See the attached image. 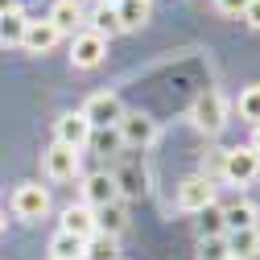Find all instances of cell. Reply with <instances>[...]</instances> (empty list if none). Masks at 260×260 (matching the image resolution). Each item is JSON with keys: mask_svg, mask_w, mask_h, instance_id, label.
I'll return each mask as SVG.
<instances>
[{"mask_svg": "<svg viewBox=\"0 0 260 260\" xmlns=\"http://www.w3.org/2000/svg\"><path fill=\"white\" fill-rule=\"evenodd\" d=\"M79 112L87 116L91 128H116L120 116H124V104H120V95H112V91H95Z\"/></svg>", "mask_w": 260, "mask_h": 260, "instance_id": "6", "label": "cell"}, {"mask_svg": "<svg viewBox=\"0 0 260 260\" xmlns=\"http://www.w3.org/2000/svg\"><path fill=\"white\" fill-rule=\"evenodd\" d=\"M116 17H120V29H141L153 17V0H120Z\"/></svg>", "mask_w": 260, "mask_h": 260, "instance_id": "15", "label": "cell"}, {"mask_svg": "<svg viewBox=\"0 0 260 260\" xmlns=\"http://www.w3.org/2000/svg\"><path fill=\"white\" fill-rule=\"evenodd\" d=\"M108 54V42L100 34H91V29H79V34L71 38V67L79 71H95Z\"/></svg>", "mask_w": 260, "mask_h": 260, "instance_id": "7", "label": "cell"}, {"mask_svg": "<svg viewBox=\"0 0 260 260\" xmlns=\"http://www.w3.org/2000/svg\"><path fill=\"white\" fill-rule=\"evenodd\" d=\"M252 149H256V157H260V124H256V133H252Z\"/></svg>", "mask_w": 260, "mask_h": 260, "instance_id": "29", "label": "cell"}, {"mask_svg": "<svg viewBox=\"0 0 260 260\" xmlns=\"http://www.w3.org/2000/svg\"><path fill=\"white\" fill-rule=\"evenodd\" d=\"M95 227H100V232H108V236H120L124 227H128V211H124V203L116 199V203L100 207V211H95Z\"/></svg>", "mask_w": 260, "mask_h": 260, "instance_id": "18", "label": "cell"}, {"mask_svg": "<svg viewBox=\"0 0 260 260\" xmlns=\"http://www.w3.org/2000/svg\"><path fill=\"white\" fill-rule=\"evenodd\" d=\"M211 203H215V182H207L203 174H194V178L178 182V211L199 215V211H207Z\"/></svg>", "mask_w": 260, "mask_h": 260, "instance_id": "8", "label": "cell"}, {"mask_svg": "<svg viewBox=\"0 0 260 260\" xmlns=\"http://www.w3.org/2000/svg\"><path fill=\"white\" fill-rule=\"evenodd\" d=\"M199 260H232V252H227V240H223V236L199 240Z\"/></svg>", "mask_w": 260, "mask_h": 260, "instance_id": "24", "label": "cell"}, {"mask_svg": "<svg viewBox=\"0 0 260 260\" xmlns=\"http://www.w3.org/2000/svg\"><path fill=\"white\" fill-rule=\"evenodd\" d=\"M83 248H87V240H79V236H71V232H54V240H50V260H83Z\"/></svg>", "mask_w": 260, "mask_h": 260, "instance_id": "19", "label": "cell"}, {"mask_svg": "<svg viewBox=\"0 0 260 260\" xmlns=\"http://www.w3.org/2000/svg\"><path fill=\"white\" fill-rule=\"evenodd\" d=\"M190 120H194V128H199V133L219 137V133H223V124H227V104H223V95H219L215 87H207L199 100H194Z\"/></svg>", "mask_w": 260, "mask_h": 260, "instance_id": "1", "label": "cell"}, {"mask_svg": "<svg viewBox=\"0 0 260 260\" xmlns=\"http://www.w3.org/2000/svg\"><path fill=\"white\" fill-rule=\"evenodd\" d=\"M223 178L232 182V186H252L260 178V157L252 145H236V149H227V161H223Z\"/></svg>", "mask_w": 260, "mask_h": 260, "instance_id": "4", "label": "cell"}, {"mask_svg": "<svg viewBox=\"0 0 260 260\" xmlns=\"http://www.w3.org/2000/svg\"><path fill=\"white\" fill-rule=\"evenodd\" d=\"M227 252L232 260H260V227H244V232H227Z\"/></svg>", "mask_w": 260, "mask_h": 260, "instance_id": "13", "label": "cell"}, {"mask_svg": "<svg viewBox=\"0 0 260 260\" xmlns=\"http://www.w3.org/2000/svg\"><path fill=\"white\" fill-rule=\"evenodd\" d=\"M244 21H248L252 29H260V0H252V5L244 9Z\"/></svg>", "mask_w": 260, "mask_h": 260, "instance_id": "27", "label": "cell"}, {"mask_svg": "<svg viewBox=\"0 0 260 260\" xmlns=\"http://www.w3.org/2000/svg\"><path fill=\"white\" fill-rule=\"evenodd\" d=\"M223 223H227V232H244V227H260V211L256 203H232V207H223Z\"/></svg>", "mask_w": 260, "mask_h": 260, "instance_id": "16", "label": "cell"}, {"mask_svg": "<svg viewBox=\"0 0 260 260\" xmlns=\"http://www.w3.org/2000/svg\"><path fill=\"white\" fill-rule=\"evenodd\" d=\"M91 133H95V128L87 124L83 112H67V116H58V124H54V141L58 145H71V149H83L91 141Z\"/></svg>", "mask_w": 260, "mask_h": 260, "instance_id": "10", "label": "cell"}, {"mask_svg": "<svg viewBox=\"0 0 260 260\" xmlns=\"http://www.w3.org/2000/svg\"><path fill=\"white\" fill-rule=\"evenodd\" d=\"M54 29H58V34H79V29H83V21H87V13H83V5H79V0H54V9H50V17H46Z\"/></svg>", "mask_w": 260, "mask_h": 260, "instance_id": "11", "label": "cell"}, {"mask_svg": "<svg viewBox=\"0 0 260 260\" xmlns=\"http://www.w3.org/2000/svg\"><path fill=\"white\" fill-rule=\"evenodd\" d=\"M25 29H29V17H25L21 9L5 13V17H0V42H5V46H21Z\"/></svg>", "mask_w": 260, "mask_h": 260, "instance_id": "21", "label": "cell"}, {"mask_svg": "<svg viewBox=\"0 0 260 260\" xmlns=\"http://www.w3.org/2000/svg\"><path fill=\"white\" fill-rule=\"evenodd\" d=\"M46 211H50V190L46 186H38V182L17 186V194H13V215L17 219L38 223V219H46Z\"/></svg>", "mask_w": 260, "mask_h": 260, "instance_id": "5", "label": "cell"}, {"mask_svg": "<svg viewBox=\"0 0 260 260\" xmlns=\"http://www.w3.org/2000/svg\"><path fill=\"white\" fill-rule=\"evenodd\" d=\"M58 232H71V236H79V240H91L100 227H95V211L87 207V203H71L67 211H62V227Z\"/></svg>", "mask_w": 260, "mask_h": 260, "instance_id": "12", "label": "cell"}, {"mask_svg": "<svg viewBox=\"0 0 260 260\" xmlns=\"http://www.w3.org/2000/svg\"><path fill=\"white\" fill-rule=\"evenodd\" d=\"M91 34H100L104 42H108V38H116V34H124V29H120V17H116V5L100 0V5L91 9Z\"/></svg>", "mask_w": 260, "mask_h": 260, "instance_id": "17", "label": "cell"}, {"mask_svg": "<svg viewBox=\"0 0 260 260\" xmlns=\"http://www.w3.org/2000/svg\"><path fill=\"white\" fill-rule=\"evenodd\" d=\"M248 5H252V0H215V9H219L223 17H244Z\"/></svg>", "mask_w": 260, "mask_h": 260, "instance_id": "26", "label": "cell"}, {"mask_svg": "<svg viewBox=\"0 0 260 260\" xmlns=\"http://www.w3.org/2000/svg\"><path fill=\"white\" fill-rule=\"evenodd\" d=\"M83 260H120V244H116V236L95 232V236L87 240V248H83Z\"/></svg>", "mask_w": 260, "mask_h": 260, "instance_id": "20", "label": "cell"}, {"mask_svg": "<svg viewBox=\"0 0 260 260\" xmlns=\"http://www.w3.org/2000/svg\"><path fill=\"white\" fill-rule=\"evenodd\" d=\"M58 42H62V34H58L50 21H29L25 38H21V46H25L29 54H46V50H54Z\"/></svg>", "mask_w": 260, "mask_h": 260, "instance_id": "14", "label": "cell"}, {"mask_svg": "<svg viewBox=\"0 0 260 260\" xmlns=\"http://www.w3.org/2000/svg\"><path fill=\"white\" fill-rule=\"evenodd\" d=\"M108 5H120V0H108Z\"/></svg>", "mask_w": 260, "mask_h": 260, "instance_id": "31", "label": "cell"}, {"mask_svg": "<svg viewBox=\"0 0 260 260\" xmlns=\"http://www.w3.org/2000/svg\"><path fill=\"white\" fill-rule=\"evenodd\" d=\"M240 116L252 120V124H260V83H252V87L240 91Z\"/></svg>", "mask_w": 260, "mask_h": 260, "instance_id": "23", "label": "cell"}, {"mask_svg": "<svg viewBox=\"0 0 260 260\" xmlns=\"http://www.w3.org/2000/svg\"><path fill=\"white\" fill-rule=\"evenodd\" d=\"M223 161H227V149H211V153L203 157V178H207V182L223 178Z\"/></svg>", "mask_w": 260, "mask_h": 260, "instance_id": "25", "label": "cell"}, {"mask_svg": "<svg viewBox=\"0 0 260 260\" xmlns=\"http://www.w3.org/2000/svg\"><path fill=\"white\" fill-rule=\"evenodd\" d=\"M5 227H9V215H5V211H0V232H5Z\"/></svg>", "mask_w": 260, "mask_h": 260, "instance_id": "30", "label": "cell"}, {"mask_svg": "<svg viewBox=\"0 0 260 260\" xmlns=\"http://www.w3.org/2000/svg\"><path fill=\"white\" fill-rule=\"evenodd\" d=\"M42 170H46L50 182H75L79 170H83V149H71V145H58L54 141L42 153Z\"/></svg>", "mask_w": 260, "mask_h": 260, "instance_id": "2", "label": "cell"}, {"mask_svg": "<svg viewBox=\"0 0 260 260\" xmlns=\"http://www.w3.org/2000/svg\"><path fill=\"white\" fill-rule=\"evenodd\" d=\"M120 199V182H116V174H87L83 178V203L91 207V211H100V207H108V203H116Z\"/></svg>", "mask_w": 260, "mask_h": 260, "instance_id": "9", "label": "cell"}, {"mask_svg": "<svg viewBox=\"0 0 260 260\" xmlns=\"http://www.w3.org/2000/svg\"><path fill=\"white\" fill-rule=\"evenodd\" d=\"M116 137H120V145H128V149H149V145L157 141V120H153L149 112H124L120 124H116Z\"/></svg>", "mask_w": 260, "mask_h": 260, "instance_id": "3", "label": "cell"}, {"mask_svg": "<svg viewBox=\"0 0 260 260\" xmlns=\"http://www.w3.org/2000/svg\"><path fill=\"white\" fill-rule=\"evenodd\" d=\"M211 236H227V223H223V207L211 203L207 211H199V240H211Z\"/></svg>", "mask_w": 260, "mask_h": 260, "instance_id": "22", "label": "cell"}, {"mask_svg": "<svg viewBox=\"0 0 260 260\" xmlns=\"http://www.w3.org/2000/svg\"><path fill=\"white\" fill-rule=\"evenodd\" d=\"M13 9H21V0H0V17H5V13H13Z\"/></svg>", "mask_w": 260, "mask_h": 260, "instance_id": "28", "label": "cell"}]
</instances>
